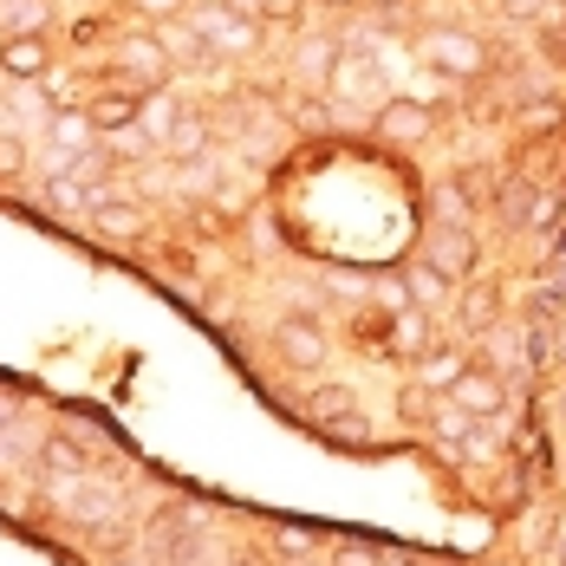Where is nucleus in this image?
Wrapping results in <instances>:
<instances>
[{"mask_svg":"<svg viewBox=\"0 0 566 566\" xmlns=\"http://www.w3.org/2000/svg\"><path fill=\"white\" fill-rule=\"evenodd\" d=\"M417 59L437 72V78H482L489 72V46L475 33H455V27H430L417 40Z\"/></svg>","mask_w":566,"mask_h":566,"instance_id":"1","label":"nucleus"},{"mask_svg":"<svg viewBox=\"0 0 566 566\" xmlns=\"http://www.w3.org/2000/svg\"><path fill=\"white\" fill-rule=\"evenodd\" d=\"M196 33H202V46L222 59H248L261 53V20H248V13H234L228 0H216V7H196V20H189Z\"/></svg>","mask_w":566,"mask_h":566,"instance_id":"2","label":"nucleus"},{"mask_svg":"<svg viewBox=\"0 0 566 566\" xmlns=\"http://www.w3.org/2000/svg\"><path fill=\"white\" fill-rule=\"evenodd\" d=\"M417 261H430L437 274H450V281L462 286V281H475V268H482V241L469 234V222H437L423 234Z\"/></svg>","mask_w":566,"mask_h":566,"instance_id":"3","label":"nucleus"},{"mask_svg":"<svg viewBox=\"0 0 566 566\" xmlns=\"http://www.w3.org/2000/svg\"><path fill=\"white\" fill-rule=\"evenodd\" d=\"M274 352H281V365H293V371L326 365V333H319V319H313V313H286L281 326H274Z\"/></svg>","mask_w":566,"mask_h":566,"instance_id":"4","label":"nucleus"},{"mask_svg":"<svg viewBox=\"0 0 566 566\" xmlns=\"http://www.w3.org/2000/svg\"><path fill=\"white\" fill-rule=\"evenodd\" d=\"M306 417H313L319 430H333V437H358L365 403H358L352 385H313V391H306Z\"/></svg>","mask_w":566,"mask_h":566,"instance_id":"5","label":"nucleus"},{"mask_svg":"<svg viewBox=\"0 0 566 566\" xmlns=\"http://www.w3.org/2000/svg\"><path fill=\"white\" fill-rule=\"evenodd\" d=\"M455 326H462V333H475V339H482V333H495V326H502V286L482 281V274H475V281H462V293H455Z\"/></svg>","mask_w":566,"mask_h":566,"instance_id":"6","label":"nucleus"},{"mask_svg":"<svg viewBox=\"0 0 566 566\" xmlns=\"http://www.w3.org/2000/svg\"><path fill=\"white\" fill-rule=\"evenodd\" d=\"M437 130V112L423 105V98H391V105H378V137L385 144H423Z\"/></svg>","mask_w":566,"mask_h":566,"instance_id":"7","label":"nucleus"},{"mask_svg":"<svg viewBox=\"0 0 566 566\" xmlns=\"http://www.w3.org/2000/svg\"><path fill=\"white\" fill-rule=\"evenodd\" d=\"M85 105V117L98 124V130H130L137 117H144V98L130 92V85H98L92 98H78Z\"/></svg>","mask_w":566,"mask_h":566,"instance_id":"8","label":"nucleus"},{"mask_svg":"<svg viewBox=\"0 0 566 566\" xmlns=\"http://www.w3.org/2000/svg\"><path fill=\"white\" fill-rule=\"evenodd\" d=\"M0 72H7V78H46V72H53V46H46V33L0 40Z\"/></svg>","mask_w":566,"mask_h":566,"instance_id":"9","label":"nucleus"},{"mask_svg":"<svg viewBox=\"0 0 566 566\" xmlns=\"http://www.w3.org/2000/svg\"><path fill=\"white\" fill-rule=\"evenodd\" d=\"M403 300L423 306V313H437V306H450L455 300V281L450 274H437L430 261H403Z\"/></svg>","mask_w":566,"mask_h":566,"instance_id":"10","label":"nucleus"},{"mask_svg":"<svg viewBox=\"0 0 566 566\" xmlns=\"http://www.w3.org/2000/svg\"><path fill=\"white\" fill-rule=\"evenodd\" d=\"M391 352L403 365H417V358H430L437 345H430V313L423 306H397L391 313Z\"/></svg>","mask_w":566,"mask_h":566,"instance_id":"11","label":"nucleus"},{"mask_svg":"<svg viewBox=\"0 0 566 566\" xmlns=\"http://www.w3.org/2000/svg\"><path fill=\"white\" fill-rule=\"evenodd\" d=\"M117 72H124L130 85H150V92H157V85H164V72H170V53H164V40H157V33L130 40V46H124V65H117Z\"/></svg>","mask_w":566,"mask_h":566,"instance_id":"12","label":"nucleus"},{"mask_svg":"<svg viewBox=\"0 0 566 566\" xmlns=\"http://www.w3.org/2000/svg\"><path fill=\"white\" fill-rule=\"evenodd\" d=\"M450 403H462L469 417H502V403H509V391H502V378H489V371H462V385L450 391Z\"/></svg>","mask_w":566,"mask_h":566,"instance_id":"13","label":"nucleus"},{"mask_svg":"<svg viewBox=\"0 0 566 566\" xmlns=\"http://www.w3.org/2000/svg\"><path fill=\"white\" fill-rule=\"evenodd\" d=\"M333 65H339V46H333V40H300L293 78H300L306 92H333Z\"/></svg>","mask_w":566,"mask_h":566,"instance_id":"14","label":"nucleus"},{"mask_svg":"<svg viewBox=\"0 0 566 566\" xmlns=\"http://www.w3.org/2000/svg\"><path fill=\"white\" fill-rule=\"evenodd\" d=\"M462 371H469V358H462V352H443V345H437L430 358H417V385L430 397H450L455 385H462Z\"/></svg>","mask_w":566,"mask_h":566,"instance_id":"15","label":"nucleus"},{"mask_svg":"<svg viewBox=\"0 0 566 566\" xmlns=\"http://www.w3.org/2000/svg\"><path fill=\"white\" fill-rule=\"evenodd\" d=\"M92 137H98V124L85 117V105H59V112H53V150L92 157Z\"/></svg>","mask_w":566,"mask_h":566,"instance_id":"16","label":"nucleus"},{"mask_svg":"<svg viewBox=\"0 0 566 566\" xmlns=\"http://www.w3.org/2000/svg\"><path fill=\"white\" fill-rule=\"evenodd\" d=\"M53 27V0H0V33L20 40V33H46Z\"/></svg>","mask_w":566,"mask_h":566,"instance_id":"17","label":"nucleus"},{"mask_svg":"<svg viewBox=\"0 0 566 566\" xmlns=\"http://www.w3.org/2000/svg\"><path fill=\"white\" fill-rule=\"evenodd\" d=\"M137 124H144V137H150V144H164V150H170L176 124H182V105H176L170 92H150V98H144V117H137Z\"/></svg>","mask_w":566,"mask_h":566,"instance_id":"18","label":"nucleus"},{"mask_svg":"<svg viewBox=\"0 0 566 566\" xmlns=\"http://www.w3.org/2000/svg\"><path fill=\"white\" fill-rule=\"evenodd\" d=\"M234 13H248V20H268V27H300L306 20V0H228Z\"/></svg>","mask_w":566,"mask_h":566,"instance_id":"19","label":"nucleus"},{"mask_svg":"<svg viewBox=\"0 0 566 566\" xmlns=\"http://www.w3.org/2000/svg\"><path fill=\"white\" fill-rule=\"evenodd\" d=\"M46 209H53V216H85V209H92V182L53 176V182H46Z\"/></svg>","mask_w":566,"mask_h":566,"instance_id":"20","label":"nucleus"},{"mask_svg":"<svg viewBox=\"0 0 566 566\" xmlns=\"http://www.w3.org/2000/svg\"><path fill=\"white\" fill-rule=\"evenodd\" d=\"M40 462H46L53 475H92V455L78 450L72 437H46V443H40Z\"/></svg>","mask_w":566,"mask_h":566,"instance_id":"21","label":"nucleus"},{"mask_svg":"<svg viewBox=\"0 0 566 566\" xmlns=\"http://www.w3.org/2000/svg\"><path fill=\"white\" fill-rule=\"evenodd\" d=\"M98 216V228L112 234V241H137L144 234V209L137 202H105V209H92Z\"/></svg>","mask_w":566,"mask_h":566,"instance_id":"22","label":"nucleus"},{"mask_svg":"<svg viewBox=\"0 0 566 566\" xmlns=\"http://www.w3.org/2000/svg\"><path fill=\"white\" fill-rule=\"evenodd\" d=\"M469 202H475L469 182H443V189H437V216H443V222H469Z\"/></svg>","mask_w":566,"mask_h":566,"instance_id":"23","label":"nucleus"},{"mask_svg":"<svg viewBox=\"0 0 566 566\" xmlns=\"http://www.w3.org/2000/svg\"><path fill=\"white\" fill-rule=\"evenodd\" d=\"M437 437H443V443H469V437H475V417H469L462 403H450V410L437 417Z\"/></svg>","mask_w":566,"mask_h":566,"instance_id":"24","label":"nucleus"},{"mask_svg":"<svg viewBox=\"0 0 566 566\" xmlns=\"http://www.w3.org/2000/svg\"><path fill=\"white\" fill-rule=\"evenodd\" d=\"M137 20H150V27H170V20H182V0H124Z\"/></svg>","mask_w":566,"mask_h":566,"instance_id":"25","label":"nucleus"},{"mask_svg":"<svg viewBox=\"0 0 566 566\" xmlns=\"http://www.w3.org/2000/svg\"><path fill=\"white\" fill-rule=\"evenodd\" d=\"M202 137H209V130H202V117L182 112V124H176V137H170V150H202Z\"/></svg>","mask_w":566,"mask_h":566,"instance_id":"26","label":"nucleus"},{"mask_svg":"<svg viewBox=\"0 0 566 566\" xmlns=\"http://www.w3.org/2000/svg\"><path fill=\"white\" fill-rule=\"evenodd\" d=\"M554 124H560V105H547V98L521 112V130H554Z\"/></svg>","mask_w":566,"mask_h":566,"instance_id":"27","label":"nucleus"},{"mask_svg":"<svg viewBox=\"0 0 566 566\" xmlns=\"http://www.w3.org/2000/svg\"><path fill=\"white\" fill-rule=\"evenodd\" d=\"M20 170H27V150H20L13 137H0V182H13Z\"/></svg>","mask_w":566,"mask_h":566,"instance_id":"28","label":"nucleus"},{"mask_svg":"<svg viewBox=\"0 0 566 566\" xmlns=\"http://www.w3.org/2000/svg\"><path fill=\"white\" fill-rule=\"evenodd\" d=\"M495 7H502L509 20H541V13H547V0H495Z\"/></svg>","mask_w":566,"mask_h":566,"instance_id":"29","label":"nucleus"},{"mask_svg":"<svg viewBox=\"0 0 566 566\" xmlns=\"http://www.w3.org/2000/svg\"><path fill=\"white\" fill-rule=\"evenodd\" d=\"M274 541H281V554H306V547H313V534H306V527H281Z\"/></svg>","mask_w":566,"mask_h":566,"instance_id":"30","label":"nucleus"},{"mask_svg":"<svg viewBox=\"0 0 566 566\" xmlns=\"http://www.w3.org/2000/svg\"><path fill=\"white\" fill-rule=\"evenodd\" d=\"M403 566H423V560H403Z\"/></svg>","mask_w":566,"mask_h":566,"instance_id":"31","label":"nucleus"}]
</instances>
